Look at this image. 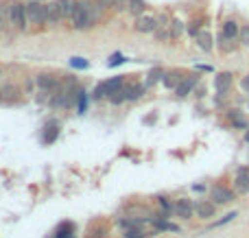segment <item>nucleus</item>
Segmentation results:
<instances>
[{
	"mask_svg": "<svg viewBox=\"0 0 249 238\" xmlns=\"http://www.w3.org/2000/svg\"><path fill=\"white\" fill-rule=\"evenodd\" d=\"M26 20L31 24H42L46 22V4H39L37 0H31L26 4Z\"/></svg>",
	"mask_w": 249,
	"mask_h": 238,
	"instance_id": "1",
	"label": "nucleus"
},
{
	"mask_svg": "<svg viewBox=\"0 0 249 238\" xmlns=\"http://www.w3.org/2000/svg\"><path fill=\"white\" fill-rule=\"evenodd\" d=\"M9 9V20H11V24L16 26V29H24L26 26V4H20V2H13Z\"/></svg>",
	"mask_w": 249,
	"mask_h": 238,
	"instance_id": "2",
	"label": "nucleus"
},
{
	"mask_svg": "<svg viewBox=\"0 0 249 238\" xmlns=\"http://www.w3.org/2000/svg\"><path fill=\"white\" fill-rule=\"evenodd\" d=\"M158 17H151V16H140L136 22V31H140V33H155V29H158Z\"/></svg>",
	"mask_w": 249,
	"mask_h": 238,
	"instance_id": "3",
	"label": "nucleus"
},
{
	"mask_svg": "<svg viewBox=\"0 0 249 238\" xmlns=\"http://www.w3.org/2000/svg\"><path fill=\"white\" fill-rule=\"evenodd\" d=\"M210 197H212V201H214V204H230V201H234V192L228 190V188H223V186H214V188H212Z\"/></svg>",
	"mask_w": 249,
	"mask_h": 238,
	"instance_id": "4",
	"label": "nucleus"
},
{
	"mask_svg": "<svg viewBox=\"0 0 249 238\" xmlns=\"http://www.w3.org/2000/svg\"><path fill=\"white\" fill-rule=\"evenodd\" d=\"M214 201H199V204H195V212H197V217H201V219H210V217H214Z\"/></svg>",
	"mask_w": 249,
	"mask_h": 238,
	"instance_id": "5",
	"label": "nucleus"
},
{
	"mask_svg": "<svg viewBox=\"0 0 249 238\" xmlns=\"http://www.w3.org/2000/svg\"><path fill=\"white\" fill-rule=\"evenodd\" d=\"M193 212H195V205L190 204L188 199H179V201L175 204V214H177V217L190 219V217H193Z\"/></svg>",
	"mask_w": 249,
	"mask_h": 238,
	"instance_id": "6",
	"label": "nucleus"
},
{
	"mask_svg": "<svg viewBox=\"0 0 249 238\" xmlns=\"http://www.w3.org/2000/svg\"><path fill=\"white\" fill-rule=\"evenodd\" d=\"M214 85H216V90H219V94H225V92H228L230 87H232V74H230V72H221V74H216Z\"/></svg>",
	"mask_w": 249,
	"mask_h": 238,
	"instance_id": "7",
	"label": "nucleus"
},
{
	"mask_svg": "<svg viewBox=\"0 0 249 238\" xmlns=\"http://www.w3.org/2000/svg\"><path fill=\"white\" fill-rule=\"evenodd\" d=\"M197 85V77H188V79H181V83L175 87V92H177V96H188L190 92H193V87Z\"/></svg>",
	"mask_w": 249,
	"mask_h": 238,
	"instance_id": "8",
	"label": "nucleus"
},
{
	"mask_svg": "<svg viewBox=\"0 0 249 238\" xmlns=\"http://www.w3.org/2000/svg\"><path fill=\"white\" fill-rule=\"evenodd\" d=\"M236 190L249 192V169H238L236 173Z\"/></svg>",
	"mask_w": 249,
	"mask_h": 238,
	"instance_id": "9",
	"label": "nucleus"
},
{
	"mask_svg": "<svg viewBox=\"0 0 249 238\" xmlns=\"http://www.w3.org/2000/svg\"><path fill=\"white\" fill-rule=\"evenodd\" d=\"M61 17H64V16H61V11H59V7H57V2L46 4V22H48V24H57Z\"/></svg>",
	"mask_w": 249,
	"mask_h": 238,
	"instance_id": "10",
	"label": "nucleus"
},
{
	"mask_svg": "<svg viewBox=\"0 0 249 238\" xmlns=\"http://www.w3.org/2000/svg\"><path fill=\"white\" fill-rule=\"evenodd\" d=\"M197 44H199V48H201V51L210 52L212 51V35L208 33V31H199V33H197Z\"/></svg>",
	"mask_w": 249,
	"mask_h": 238,
	"instance_id": "11",
	"label": "nucleus"
},
{
	"mask_svg": "<svg viewBox=\"0 0 249 238\" xmlns=\"http://www.w3.org/2000/svg\"><path fill=\"white\" fill-rule=\"evenodd\" d=\"M57 7H59V11L64 17H72L77 2H74V0H57Z\"/></svg>",
	"mask_w": 249,
	"mask_h": 238,
	"instance_id": "12",
	"label": "nucleus"
},
{
	"mask_svg": "<svg viewBox=\"0 0 249 238\" xmlns=\"http://www.w3.org/2000/svg\"><path fill=\"white\" fill-rule=\"evenodd\" d=\"M37 83H39V87H42V90H55V87H57V79L53 77V74H39Z\"/></svg>",
	"mask_w": 249,
	"mask_h": 238,
	"instance_id": "13",
	"label": "nucleus"
},
{
	"mask_svg": "<svg viewBox=\"0 0 249 238\" xmlns=\"http://www.w3.org/2000/svg\"><path fill=\"white\" fill-rule=\"evenodd\" d=\"M181 79H184L181 77V72H166L162 81H164V85L166 87H177L181 83Z\"/></svg>",
	"mask_w": 249,
	"mask_h": 238,
	"instance_id": "14",
	"label": "nucleus"
},
{
	"mask_svg": "<svg viewBox=\"0 0 249 238\" xmlns=\"http://www.w3.org/2000/svg\"><path fill=\"white\" fill-rule=\"evenodd\" d=\"M238 31H241V26H238L234 20H228V22L223 24V31H221V33L228 35V37H234V39H236V37H238Z\"/></svg>",
	"mask_w": 249,
	"mask_h": 238,
	"instance_id": "15",
	"label": "nucleus"
},
{
	"mask_svg": "<svg viewBox=\"0 0 249 238\" xmlns=\"http://www.w3.org/2000/svg\"><path fill=\"white\" fill-rule=\"evenodd\" d=\"M219 48L223 52H232L234 48H236V44H234V37H228V35L221 33L219 35Z\"/></svg>",
	"mask_w": 249,
	"mask_h": 238,
	"instance_id": "16",
	"label": "nucleus"
},
{
	"mask_svg": "<svg viewBox=\"0 0 249 238\" xmlns=\"http://www.w3.org/2000/svg\"><path fill=\"white\" fill-rule=\"evenodd\" d=\"M127 9L133 13V16L140 17L142 13L146 11V2H144V0H129V7H127Z\"/></svg>",
	"mask_w": 249,
	"mask_h": 238,
	"instance_id": "17",
	"label": "nucleus"
},
{
	"mask_svg": "<svg viewBox=\"0 0 249 238\" xmlns=\"http://www.w3.org/2000/svg\"><path fill=\"white\" fill-rule=\"evenodd\" d=\"M230 120H232V125L238 127V129H245V127H247L245 116H243V114H238V112H230Z\"/></svg>",
	"mask_w": 249,
	"mask_h": 238,
	"instance_id": "18",
	"label": "nucleus"
},
{
	"mask_svg": "<svg viewBox=\"0 0 249 238\" xmlns=\"http://www.w3.org/2000/svg\"><path fill=\"white\" fill-rule=\"evenodd\" d=\"M124 96H127V101H136L142 96V87L140 85H129L124 87Z\"/></svg>",
	"mask_w": 249,
	"mask_h": 238,
	"instance_id": "19",
	"label": "nucleus"
},
{
	"mask_svg": "<svg viewBox=\"0 0 249 238\" xmlns=\"http://www.w3.org/2000/svg\"><path fill=\"white\" fill-rule=\"evenodd\" d=\"M155 37L160 39V42H166V39H171L173 37V31H171V24L168 26H164V29H155Z\"/></svg>",
	"mask_w": 249,
	"mask_h": 238,
	"instance_id": "20",
	"label": "nucleus"
},
{
	"mask_svg": "<svg viewBox=\"0 0 249 238\" xmlns=\"http://www.w3.org/2000/svg\"><path fill=\"white\" fill-rule=\"evenodd\" d=\"M164 70L162 68H155V70H151L149 72V81H146V85H155V83L160 81V79H164Z\"/></svg>",
	"mask_w": 249,
	"mask_h": 238,
	"instance_id": "21",
	"label": "nucleus"
},
{
	"mask_svg": "<svg viewBox=\"0 0 249 238\" xmlns=\"http://www.w3.org/2000/svg\"><path fill=\"white\" fill-rule=\"evenodd\" d=\"M103 7H114V9H124L129 7V0H101Z\"/></svg>",
	"mask_w": 249,
	"mask_h": 238,
	"instance_id": "22",
	"label": "nucleus"
},
{
	"mask_svg": "<svg viewBox=\"0 0 249 238\" xmlns=\"http://www.w3.org/2000/svg\"><path fill=\"white\" fill-rule=\"evenodd\" d=\"M7 24H11V20H9V9L0 7V31L7 29Z\"/></svg>",
	"mask_w": 249,
	"mask_h": 238,
	"instance_id": "23",
	"label": "nucleus"
},
{
	"mask_svg": "<svg viewBox=\"0 0 249 238\" xmlns=\"http://www.w3.org/2000/svg\"><path fill=\"white\" fill-rule=\"evenodd\" d=\"M124 238H144V232L140 230V227H127V232H124Z\"/></svg>",
	"mask_w": 249,
	"mask_h": 238,
	"instance_id": "24",
	"label": "nucleus"
},
{
	"mask_svg": "<svg viewBox=\"0 0 249 238\" xmlns=\"http://www.w3.org/2000/svg\"><path fill=\"white\" fill-rule=\"evenodd\" d=\"M238 39H241L243 46H249V24L241 26V31H238Z\"/></svg>",
	"mask_w": 249,
	"mask_h": 238,
	"instance_id": "25",
	"label": "nucleus"
},
{
	"mask_svg": "<svg viewBox=\"0 0 249 238\" xmlns=\"http://www.w3.org/2000/svg\"><path fill=\"white\" fill-rule=\"evenodd\" d=\"M105 87H107V94H112V92L121 90V87H123V81H121V79H112V81L105 83Z\"/></svg>",
	"mask_w": 249,
	"mask_h": 238,
	"instance_id": "26",
	"label": "nucleus"
},
{
	"mask_svg": "<svg viewBox=\"0 0 249 238\" xmlns=\"http://www.w3.org/2000/svg\"><path fill=\"white\" fill-rule=\"evenodd\" d=\"M109 101H112L114 105H118V103H123V101H127V96H124V90H116V92H112Z\"/></svg>",
	"mask_w": 249,
	"mask_h": 238,
	"instance_id": "27",
	"label": "nucleus"
},
{
	"mask_svg": "<svg viewBox=\"0 0 249 238\" xmlns=\"http://www.w3.org/2000/svg\"><path fill=\"white\" fill-rule=\"evenodd\" d=\"M171 31H173V37H177V35H181V31H184V22H179V20H175L171 24Z\"/></svg>",
	"mask_w": 249,
	"mask_h": 238,
	"instance_id": "28",
	"label": "nucleus"
},
{
	"mask_svg": "<svg viewBox=\"0 0 249 238\" xmlns=\"http://www.w3.org/2000/svg\"><path fill=\"white\" fill-rule=\"evenodd\" d=\"M236 217H238L236 212H230V214H225V217L221 219V221H216L214 225H223V223H230V221H234V219H236Z\"/></svg>",
	"mask_w": 249,
	"mask_h": 238,
	"instance_id": "29",
	"label": "nucleus"
},
{
	"mask_svg": "<svg viewBox=\"0 0 249 238\" xmlns=\"http://www.w3.org/2000/svg\"><path fill=\"white\" fill-rule=\"evenodd\" d=\"M105 94H107V87H105V83H103V85H96V90H94V99H103Z\"/></svg>",
	"mask_w": 249,
	"mask_h": 238,
	"instance_id": "30",
	"label": "nucleus"
},
{
	"mask_svg": "<svg viewBox=\"0 0 249 238\" xmlns=\"http://www.w3.org/2000/svg\"><path fill=\"white\" fill-rule=\"evenodd\" d=\"M70 64H72L74 68H86L88 61H86V59H81V57H72V61H70Z\"/></svg>",
	"mask_w": 249,
	"mask_h": 238,
	"instance_id": "31",
	"label": "nucleus"
},
{
	"mask_svg": "<svg viewBox=\"0 0 249 238\" xmlns=\"http://www.w3.org/2000/svg\"><path fill=\"white\" fill-rule=\"evenodd\" d=\"M79 109H81V114L86 112V92H79Z\"/></svg>",
	"mask_w": 249,
	"mask_h": 238,
	"instance_id": "32",
	"label": "nucleus"
},
{
	"mask_svg": "<svg viewBox=\"0 0 249 238\" xmlns=\"http://www.w3.org/2000/svg\"><path fill=\"white\" fill-rule=\"evenodd\" d=\"M123 61H124V59H123V57H121V55H114V57H112V61H109V66H116V64H123Z\"/></svg>",
	"mask_w": 249,
	"mask_h": 238,
	"instance_id": "33",
	"label": "nucleus"
},
{
	"mask_svg": "<svg viewBox=\"0 0 249 238\" xmlns=\"http://www.w3.org/2000/svg\"><path fill=\"white\" fill-rule=\"evenodd\" d=\"M241 85H243V90H247V92H249V74H247L245 79H243V83H241Z\"/></svg>",
	"mask_w": 249,
	"mask_h": 238,
	"instance_id": "34",
	"label": "nucleus"
},
{
	"mask_svg": "<svg viewBox=\"0 0 249 238\" xmlns=\"http://www.w3.org/2000/svg\"><path fill=\"white\" fill-rule=\"evenodd\" d=\"M245 142H249V131H247V134H245Z\"/></svg>",
	"mask_w": 249,
	"mask_h": 238,
	"instance_id": "35",
	"label": "nucleus"
},
{
	"mask_svg": "<svg viewBox=\"0 0 249 238\" xmlns=\"http://www.w3.org/2000/svg\"><path fill=\"white\" fill-rule=\"evenodd\" d=\"M59 238H64V236H59Z\"/></svg>",
	"mask_w": 249,
	"mask_h": 238,
	"instance_id": "36",
	"label": "nucleus"
},
{
	"mask_svg": "<svg viewBox=\"0 0 249 238\" xmlns=\"http://www.w3.org/2000/svg\"><path fill=\"white\" fill-rule=\"evenodd\" d=\"M37 2H39V0H37Z\"/></svg>",
	"mask_w": 249,
	"mask_h": 238,
	"instance_id": "37",
	"label": "nucleus"
}]
</instances>
